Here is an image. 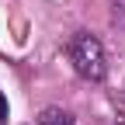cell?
<instances>
[{"label": "cell", "instance_id": "obj_1", "mask_svg": "<svg viewBox=\"0 0 125 125\" xmlns=\"http://www.w3.org/2000/svg\"><path fill=\"white\" fill-rule=\"evenodd\" d=\"M70 62L76 66V73L83 76V80H104L108 73V59H104V45L87 35V31H76V35L70 38Z\"/></svg>", "mask_w": 125, "mask_h": 125}, {"label": "cell", "instance_id": "obj_2", "mask_svg": "<svg viewBox=\"0 0 125 125\" xmlns=\"http://www.w3.org/2000/svg\"><path fill=\"white\" fill-rule=\"evenodd\" d=\"M35 125H73V118L62 111V108H45V111L38 115Z\"/></svg>", "mask_w": 125, "mask_h": 125}, {"label": "cell", "instance_id": "obj_3", "mask_svg": "<svg viewBox=\"0 0 125 125\" xmlns=\"http://www.w3.org/2000/svg\"><path fill=\"white\" fill-rule=\"evenodd\" d=\"M0 122H7V97L0 94Z\"/></svg>", "mask_w": 125, "mask_h": 125}]
</instances>
